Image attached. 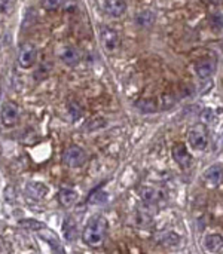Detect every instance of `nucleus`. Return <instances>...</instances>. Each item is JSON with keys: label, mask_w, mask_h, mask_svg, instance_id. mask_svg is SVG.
<instances>
[{"label": "nucleus", "mask_w": 223, "mask_h": 254, "mask_svg": "<svg viewBox=\"0 0 223 254\" xmlns=\"http://www.w3.org/2000/svg\"><path fill=\"white\" fill-rule=\"evenodd\" d=\"M107 235V220L103 216H94L88 220L82 232V241L89 249H98L104 244Z\"/></svg>", "instance_id": "nucleus-1"}, {"label": "nucleus", "mask_w": 223, "mask_h": 254, "mask_svg": "<svg viewBox=\"0 0 223 254\" xmlns=\"http://www.w3.org/2000/svg\"><path fill=\"white\" fill-rule=\"evenodd\" d=\"M188 141L189 146L197 150V152H203L209 147V131L204 125H195L191 128V131L188 132Z\"/></svg>", "instance_id": "nucleus-2"}, {"label": "nucleus", "mask_w": 223, "mask_h": 254, "mask_svg": "<svg viewBox=\"0 0 223 254\" xmlns=\"http://www.w3.org/2000/svg\"><path fill=\"white\" fill-rule=\"evenodd\" d=\"M63 164L70 167V168H79L82 167L86 159H88V155L86 152L79 147V146H69L64 152H63Z\"/></svg>", "instance_id": "nucleus-3"}, {"label": "nucleus", "mask_w": 223, "mask_h": 254, "mask_svg": "<svg viewBox=\"0 0 223 254\" xmlns=\"http://www.w3.org/2000/svg\"><path fill=\"white\" fill-rule=\"evenodd\" d=\"M100 40H101V45H103L104 51L109 52V54H113L121 45V39H119L118 31H115L110 27H103L100 30Z\"/></svg>", "instance_id": "nucleus-4"}, {"label": "nucleus", "mask_w": 223, "mask_h": 254, "mask_svg": "<svg viewBox=\"0 0 223 254\" xmlns=\"http://www.w3.org/2000/svg\"><path fill=\"white\" fill-rule=\"evenodd\" d=\"M36 58H37V48L33 43L27 42V43L21 45V48L18 51V64L22 68H30L34 64Z\"/></svg>", "instance_id": "nucleus-5"}, {"label": "nucleus", "mask_w": 223, "mask_h": 254, "mask_svg": "<svg viewBox=\"0 0 223 254\" xmlns=\"http://www.w3.org/2000/svg\"><path fill=\"white\" fill-rule=\"evenodd\" d=\"M19 118V109L13 101H6L1 106V112H0V119L1 124L4 127H13L18 122Z\"/></svg>", "instance_id": "nucleus-6"}, {"label": "nucleus", "mask_w": 223, "mask_h": 254, "mask_svg": "<svg viewBox=\"0 0 223 254\" xmlns=\"http://www.w3.org/2000/svg\"><path fill=\"white\" fill-rule=\"evenodd\" d=\"M171 155H173V159L176 161V164L180 165L182 168H189L192 165V155L189 153L188 147L183 143L176 144L171 149Z\"/></svg>", "instance_id": "nucleus-7"}, {"label": "nucleus", "mask_w": 223, "mask_h": 254, "mask_svg": "<svg viewBox=\"0 0 223 254\" xmlns=\"http://www.w3.org/2000/svg\"><path fill=\"white\" fill-rule=\"evenodd\" d=\"M203 179H204V182H206L209 186H218V185H221L223 182V165L216 164V165L209 167V168L204 171Z\"/></svg>", "instance_id": "nucleus-8"}, {"label": "nucleus", "mask_w": 223, "mask_h": 254, "mask_svg": "<svg viewBox=\"0 0 223 254\" xmlns=\"http://www.w3.org/2000/svg\"><path fill=\"white\" fill-rule=\"evenodd\" d=\"M203 246L209 253H221V252H223V235H221V234L206 235Z\"/></svg>", "instance_id": "nucleus-9"}, {"label": "nucleus", "mask_w": 223, "mask_h": 254, "mask_svg": "<svg viewBox=\"0 0 223 254\" xmlns=\"http://www.w3.org/2000/svg\"><path fill=\"white\" fill-rule=\"evenodd\" d=\"M104 10L107 15L113 18H119L127 12V3L125 0H104Z\"/></svg>", "instance_id": "nucleus-10"}, {"label": "nucleus", "mask_w": 223, "mask_h": 254, "mask_svg": "<svg viewBox=\"0 0 223 254\" xmlns=\"http://www.w3.org/2000/svg\"><path fill=\"white\" fill-rule=\"evenodd\" d=\"M216 71V61L206 58L200 63H197L195 65V73L200 79H209L213 73Z\"/></svg>", "instance_id": "nucleus-11"}, {"label": "nucleus", "mask_w": 223, "mask_h": 254, "mask_svg": "<svg viewBox=\"0 0 223 254\" xmlns=\"http://www.w3.org/2000/svg\"><path fill=\"white\" fill-rule=\"evenodd\" d=\"M139 195L146 204H150V205L158 204L161 201V198H162V193L153 186H142L139 189Z\"/></svg>", "instance_id": "nucleus-12"}, {"label": "nucleus", "mask_w": 223, "mask_h": 254, "mask_svg": "<svg viewBox=\"0 0 223 254\" xmlns=\"http://www.w3.org/2000/svg\"><path fill=\"white\" fill-rule=\"evenodd\" d=\"M58 201L63 207H72L77 201V192L72 188H61L58 192Z\"/></svg>", "instance_id": "nucleus-13"}, {"label": "nucleus", "mask_w": 223, "mask_h": 254, "mask_svg": "<svg viewBox=\"0 0 223 254\" xmlns=\"http://www.w3.org/2000/svg\"><path fill=\"white\" fill-rule=\"evenodd\" d=\"M37 232H39V235L42 237V240L46 241V243L54 249V252L63 253V247H61V244H60V241H58V237H57L51 229L42 226L40 229H37Z\"/></svg>", "instance_id": "nucleus-14"}, {"label": "nucleus", "mask_w": 223, "mask_h": 254, "mask_svg": "<svg viewBox=\"0 0 223 254\" xmlns=\"http://www.w3.org/2000/svg\"><path fill=\"white\" fill-rule=\"evenodd\" d=\"M60 58H61V61H63L66 65L73 67V65H76V64L79 63V60H80V54H79V51H77L76 48L67 46V48H64V49H63V52L60 54Z\"/></svg>", "instance_id": "nucleus-15"}, {"label": "nucleus", "mask_w": 223, "mask_h": 254, "mask_svg": "<svg viewBox=\"0 0 223 254\" xmlns=\"http://www.w3.org/2000/svg\"><path fill=\"white\" fill-rule=\"evenodd\" d=\"M25 190L30 196H33L34 199H42L48 195V188L39 182H28L25 186Z\"/></svg>", "instance_id": "nucleus-16"}, {"label": "nucleus", "mask_w": 223, "mask_h": 254, "mask_svg": "<svg viewBox=\"0 0 223 254\" xmlns=\"http://www.w3.org/2000/svg\"><path fill=\"white\" fill-rule=\"evenodd\" d=\"M136 22L142 27H149L155 22V13L150 10H143L136 16Z\"/></svg>", "instance_id": "nucleus-17"}, {"label": "nucleus", "mask_w": 223, "mask_h": 254, "mask_svg": "<svg viewBox=\"0 0 223 254\" xmlns=\"http://www.w3.org/2000/svg\"><path fill=\"white\" fill-rule=\"evenodd\" d=\"M161 244L164 247H177L180 244V235L174 232H165L161 238Z\"/></svg>", "instance_id": "nucleus-18"}, {"label": "nucleus", "mask_w": 223, "mask_h": 254, "mask_svg": "<svg viewBox=\"0 0 223 254\" xmlns=\"http://www.w3.org/2000/svg\"><path fill=\"white\" fill-rule=\"evenodd\" d=\"M215 119H216L215 110H212V109H204V110L201 112V122H203V125H210V124L215 122Z\"/></svg>", "instance_id": "nucleus-19"}, {"label": "nucleus", "mask_w": 223, "mask_h": 254, "mask_svg": "<svg viewBox=\"0 0 223 254\" xmlns=\"http://www.w3.org/2000/svg\"><path fill=\"white\" fill-rule=\"evenodd\" d=\"M69 113H70V116H72V119L73 121H77L80 116H82V107H80V104H77V103H70V106H69Z\"/></svg>", "instance_id": "nucleus-20"}, {"label": "nucleus", "mask_w": 223, "mask_h": 254, "mask_svg": "<svg viewBox=\"0 0 223 254\" xmlns=\"http://www.w3.org/2000/svg\"><path fill=\"white\" fill-rule=\"evenodd\" d=\"M63 0H43V7L46 10H55L61 6Z\"/></svg>", "instance_id": "nucleus-21"}]
</instances>
